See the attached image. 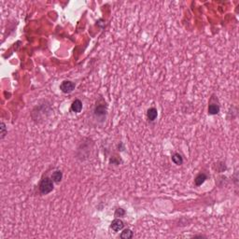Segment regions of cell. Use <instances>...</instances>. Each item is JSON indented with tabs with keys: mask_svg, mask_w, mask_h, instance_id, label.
Instances as JSON below:
<instances>
[{
	"mask_svg": "<svg viewBox=\"0 0 239 239\" xmlns=\"http://www.w3.org/2000/svg\"><path fill=\"white\" fill-rule=\"evenodd\" d=\"M53 190V180L50 178H43L39 183V191L41 194H48Z\"/></svg>",
	"mask_w": 239,
	"mask_h": 239,
	"instance_id": "cell-1",
	"label": "cell"
},
{
	"mask_svg": "<svg viewBox=\"0 0 239 239\" xmlns=\"http://www.w3.org/2000/svg\"><path fill=\"white\" fill-rule=\"evenodd\" d=\"M75 87H76V85H75L74 82L70 81V80H64L61 83L60 90L64 94H70L75 90Z\"/></svg>",
	"mask_w": 239,
	"mask_h": 239,
	"instance_id": "cell-2",
	"label": "cell"
},
{
	"mask_svg": "<svg viewBox=\"0 0 239 239\" xmlns=\"http://www.w3.org/2000/svg\"><path fill=\"white\" fill-rule=\"evenodd\" d=\"M124 222H122V221H121V219H115L111 222L110 228L114 232H119V231L124 229Z\"/></svg>",
	"mask_w": 239,
	"mask_h": 239,
	"instance_id": "cell-3",
	"label": "cell"
},
{
	"mask_svg": "<svg viewBox=\"0 0 239 239\" xmlns=\"http://www.w3.org/2000/svg\"><path fill=\"white\" fill-rule=\"evenodd\" d=\"M106 112H107V106L105 104L96 106L94 109V114L97 117H103V116L106 115Z\"/></svg>",
	"mask_w": 239,
	"mask_h": 239,
	"instance_id": "cell-4",
	"label": "cell"
},
{
	"mask_svg": "<svg viewBox=\"0 0 239 239\" xmlns=\"http://www.w3.org/2000/svg\"><path fill=\"white\" fill-rule=\"evenodd\" d=\"M82 109V102L80 99H76L71 105V110L76 113H80Z\"/></svg>",
	"mask_w": 239,
	"mask_h": 239,
	"instance_id": "cell-5",
	"label": "cell"
},
{
	"mask_svg": "<svg viewBox=\"0 0 239 239\" xmlns=\"http://www.w3.org/2000/svg\"><path fill=\"white\" fill-rule=\"evenodd\" d=\"M157 116H158V111H157V109L155 107H151V108L148 109L147 117H148V121H155V120H156V118H157Z\"/></svg>",
	"mask_w": 239,
	"mask_h": 239,
	"instance_id": "cell-6",
	"label": "cell"
},
{
	"mask_svg": "<svg viewBox=\"0 0 239 239\" xmlns=\"http://www.w3.org/2000/svg\"><path fill=\"white\" fill-rule=\"evenodd\" d=\"M172 161L177 165H181L183 164V158L179 153H174L172 155Z\"/></svg>",
	"mask_w": 239,
	"mask_h": 239,
	"instance_id": "cell-7",
	"label": "cell"
},
{
	"mask_svg": "<svg viewBox=\"0 0 239 239\" xmlns=\"http://www.w3.org/2000/svg\"><path fill=\"white\" fill-rule=\"evenodd\" d=\"M62 178H63V173L59 170L53 172V175H51V179L53 180V182L59 183V182H61Z\"/></svg>",
	"mask_w": 239,
	"mask_h": 239,
	"instance_id": "cell-8",
	"label": "cell"
},
{
	"mask_svg": "<svg viewBox=\"0 0 239 239\" xmlns=\"http://www.w3.org/2000/svg\"><path fill=\"white\" fill-rule=\"evenodd\" d=\"M205 179H206V176L205 175V174H199V175L195 178L194 179V183L196 186H201L205 181Z\"/></svg>",
	"mask_w": 239,
	"mask_h": 239,
	"instance_id": "cell-9",
	"label": "cell"
},
{
	"mask_svg": "<svg viewBox=\"0 0 239 239\" xmlns=\"http://www.w3.org/2000/svg\"><path fill=\"white\" fill-rule=\"evenodd\" d=\"M219 112V107L217 104H210L208 106V114L216 115Z\"/></svg>",
	"mask_w": 239,
	"mask_h": 239,
	"instance_id": "cell-10",
	"label": "cell"
},
{
	"mask_svg": "<svg viewBox=\"0 0 239 239\" xmlns=\"http://www.w3.org/2000/svg\"><path fill=\"white\" fill-rule=\"evenodd\" d=\"M133 236H134V234L130 229H125L121 234V238H122V239H130Z\"/></svg>",
	"mask_w": 239,
	"mask_h": 239,
	"instance_id": "cell-11",
	"label": "cell"
},
{
	"mask_svg": "<svg viewBox=\"0 0 239 239\" xmlns=\"http://www.w3.org/2000/svg\"><path fill=\"white\" fill-rule=\"evenodd\" d=\"M125 215V210L122 209V208H118L116 209L115 211V217L116 218H119V217H122Z\"/></svg>",
	"mask_w": 239,
	"mask_h": 239,
	"instance_id": "cell-12",
	"label": "cell"
},
{
	"mask_svg": "<svg viewBox=\"0 0 239 239\" xmlns=\"http://www.w3.org/2000/svg\"><path fill=\"white\" fill-rule=\"evenodd\" d=\"M0 129H1V139H3L5 137V135L7 134V128H6V124L4 122H1V127H0Z\"/></svg>",
	"mask_w": 239,
	"mask_h": 239,
	"instance_id": "cell-13",
	"label": "cell"
}]
</instances>
